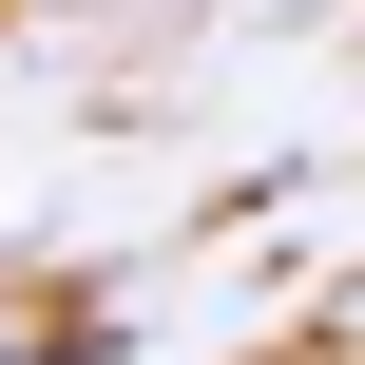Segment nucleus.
Instances as JSON below:
<instances>
[{
    "label": "nucleus",
    "mask_w": 365,
    "mask_h": 365,
    "mask_svg": "<svg viewBox=\"0 0 365 365\" xmlns=\"http://www.w3.org/2000/svg\"><path fill=\"white\" fill-rule=\"evenodd\" d=\"M19 365H115V327H38V346H19Z\"/></svg>",
    "instance_id": "obj_1"
}]
</instances>
